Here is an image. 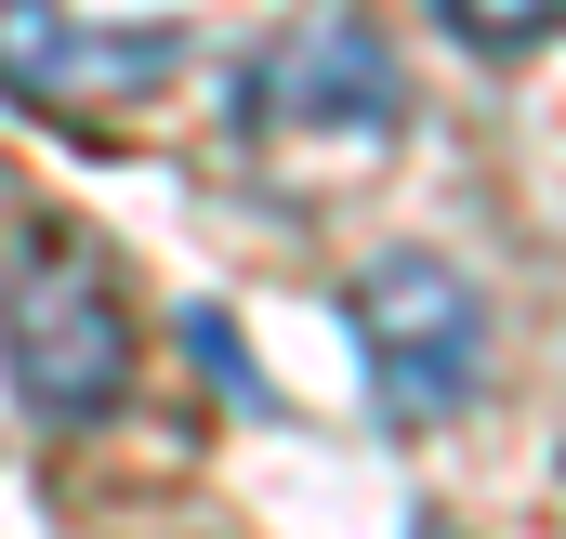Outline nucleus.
I'll return each instance as SVG.
<instances>
[{
  "instance_id": "20e7f679",
  "label": "nucleus",
  "mask_w": 566,
  "mask_h": 539,
  "mask_svg": "<svg viewBox=\"0 0 566 539\" xmlns=\"http://www.w3.org/2000/svg\"><path fill=\"white\" fill-rule=\"evenodd\" d=\"M171 66H185L171 27H106L80 0H0V106L27 119H119Z\"/></svg>"
},
{
  "instance_id": "f257e3e1",
  "label": "nucleus",
  "mask_w": 566,
  "mask_h": 539,
  "mask_svg": "<svg viewBox=\"0 0 566 539\" xmlns=\"http://www.w3.org/2000/svg\"><path fill=\"white\" fill-rule=\"evenodd\" d=\"M0 369L40 434H93L133 408V369H145V329L119 303V276L93 264L80 237H27L13 276H0Z\"/></svg>"
},
{
  "instance_id": "f03ea898",
  "label": "nucleus",
  "mask_w": 566,
  "mask_h": 539,
  "mask_svg": "<svg viewBox=\"0 0 566 539\" xmlns=\"http://www.w3.org/2000/svg\"><path fill=\"white\" fill-rule=\"evenodd\" d=\"M343 316H356V356H369V395L382 421H461V408L488 395V289L461 264H434V251H382V264L343 289Z\"/></svg>"
},
{
  "instance_id": "39448f33",
  "label": "nucleus",
  "mask_w": 566,
  "mask_h": 539,
  "mask_svg": "<svg viewBox=\"0 0 566 539\" xmlns=\"http://www.w3.org/2000/svg\"><path fill=\"white\" fill-rule=\"evenodd\" d=\"M448 13V40H474V53H541L566 27V0H434Z\"/></svg>"
},
{
  "instance_id": "7ed1b4c3",
  "label": "nucleus",
  "mask_w": 566,
  "mask_h": 539,
  "mask_svg": "<svg viewBox=\"0 0 566 539\" xmlns=\"http://www.w3.org/2000/svg\"><path fill=\"white\" fill-rule=\"evenodd\" d=\"M238 119H251V133L396 145V119H409V66H396V40H382L356 0H316V13H290L277 40L251 53V80H238Z\"/></svg>"
},
{
  "instance_id": "423d86ee",
  "label": "nucleus",
  "mask_w": 566,
  "mask_h": 539,
  "mask_svg": "<svg viewBox=\"0 0 566 539\" xmlns=\"http://www.w3.org/2000/svg\"><path fill=\"white\" fill-rule=\"evenodd\" d=\"M422 539H448V527H422Z\"/></svg>"
}]
</instances>
